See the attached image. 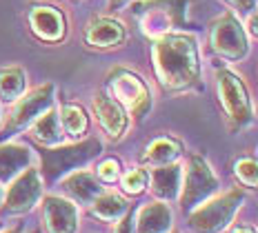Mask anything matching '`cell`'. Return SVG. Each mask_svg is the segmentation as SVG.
<instances>
[{
	"label": "cell",
	"mask_w": 258,
	"mask_h": 233,
	"mask_svg": "<svg viewBox=\"0 0 258 233\" xmlns=\"http://www.w3.org/2000/svg\"><path fill=\"white\" fill-rule=\"evenodd\" d=\"M29 25L34 29V34L42 38V40L56 42L64 36V16L56 7H47V5L31 7Z\"/></svg>",
	"instance_id": "12"
},
{
	"label": "cell",
	"mask_w": 258,
	"mask_h": 233,
	"mask_svg": "<svg viewBox=\"0 0 258 233\" xmlns=\"http://www.w3.org/2000/svg\"><path fill=\"white\" fill-rule=\"evenodd\" d=\"M225 3H227L232 9H236L238 14H249L251 9L256 7L258 0H225Z\"/></svg>",
	"instance_id": "27"
},
{
	"label": "cell",
	"mask_w": 258,
	"mask_h": 233,
	"mask_svg": "<svg viewBox=\"0 0 258 233\" xmlns=\"http://www.w3.org/2000/svg\"><path fill=\"white\" fill-rule=\"evenodd\" d=\"M94 113H96V118H98L100 127L105 129V133L109 135L111 140L122 138L129 120H127V111L122 109L120 102L114 100L111 96L98 94L94 98Z\"/></svg>",
	"instance_id": "11"
},
{
	"label": "cell",
	"mask_w": 258,
	"mask_h": 233,
	"mask_svg": "<svg viewBox=\"0 0 258 233\" xmlns=\"http://www.w3.org/2000/svg\"><path fill=\"white\" fill-rule=\"evenodd\" d=\"M27 75L20 67H3L0 69V100L14 102L25 94Z\"/></svg>",
	"instance_id": "20"
},
{
	"label": "cell",
	"mask_w": 258,
	"mask_h": 233,
	"mask_svg": "<svg viewBox=\"0 0 258 233\" xmlns=\"http://www.w3.org/2000/svg\"><path fill=\"white\" fill-rule=\"evenodd\" d=\"M51 102H53V85H42L38 89L31 91V94H27L25 98L14 107L12 116L7 118V122H5V127H3L0 138L5 140V138H9V135L23 131L31 122H36L42 113L51 107Z\"/></svg>",
	"instance_id": "8"
},
{
	"label": "cell",
	"mask_w": 258,
	"mask_h": 233,
	"mask_svg": "<svg viewBox=\"0 0 258 233\" xmlns=\"http://www.w3.org/2000/svg\"><path fill=\"white\" fill-rule=\"evenodd\" d=\"M138 12H158L167 16L174 25H182L187 20V0H145L138 5Z\"/></svg>",
	"instance_id": "22"
},
{
	"label": "cell",
	"mask_w": 258,
	"mask_h": 233,
	"mask_svg": "<svg viewBox=\"0 0 258 233\" xmlns=\"http://www.w3.org/2000/svg\"><path fill=\"white\" fill-rule=\"evenodd\" d=\"M98 178L103 182H116L120 178V162L118 160H105L98 167Z\"/></svg>",
	"instance_id": "26"
},
{
	"label": "cell",
	"mask_w": 258,
	"mask_h": 233,
	"mask_svg": "<svg viewBox=\"0 0 258 233\" xmlns=\"http://www.w3.org/2000/svg\"><path fill=\"white\" fill-rule=\"evenodd\" d=\"M234 173L245 187H258V160L240 158L234 162Z\"/></svg>",
	"instance_id": "24"
},
{
	"label": "cell",
	"mask_w": 258,
	"mask_h": 233,
	"mask_svg": "<svg viewBox=\"0 0 258 233\" xmlns=\"http://www.w3.org/2000/svg\"><path fill=\"white\" fill-rule=\"evenodd\" d=\"M42 196V180L40 173L31 167L14 178V184L9 187L7 198L3 204V213L5 215H23L27 211L34 209V204Z\"/></svg>",
	"instance_id": "9"
},
{
	"label": "cell",
	"mask_w": 258,
	"mask_h": 233,
	"mask_svg": "<svg viewBox=\"0 0 258 233\" xmlns=\"http://www.w3.org/2000/svg\"><path fill=\"white\" fill-rule=\"evenodd\" d=\"M218 191V178L203 156H191L180 182V207L194 211Z\"/></svg>",
	"instance_id": "5"
},
{
	"label": "cell",
	"mask_w": 258,
	"mask_h": 233,
	"mask_svg": "<svg viewBox=\"0 0 258 233\" xmlns=\"http://www.w3.org/2000/svg\"><path fill=\"white\" fill-rule=\"evenodd\" d=\"M114 233H134V218H132V213H129V211L120 218V222H118V226H116Z\"/></svg>",
	"instance_id": "28"
},
{
	"label": "cell",
	"mask_w": 258,
	"mask_h": 233,
	"mask_svg": "<svg viewBox=\"0 0 258 233\" xmlns=\"http://www.w3.org/2000/svg\"><path fill=\"white\" fill-rule=\"evenodd\" d=\"M109 87H111V98L118 100L122 105V109L134 113L136 118H143L149 107H152L147 85L136 73L118 69V71L111 73Z\"/></svg>",
	"instance_id": "7"
},
{
	"label": "cell",
	"mask_w": 258,
	"mask_h": 233,
	"mask_svg": "<svg viewBox=\"0 0 258 233\" xmlns=\"http://www.w3.org/2000/svg\"><path fill=\"white\" fill-rule=\"evenodd\" d=\"M174 233H178V231H174Z\"/></svg>",
	"instance_id": "34"
},
{
	"label": "cell",
	"mask_w": 258,
	"mask_h": 233,
	"mask_svg": "<svg viewBox=\"0 0 258 233\" xmlns=\"http://www.w3.org/2000/svg\"><path fill=\"white\" fill-rule=\"evenodd\" d=\"M180 156V142H176L174 138H156L143 153V162L152 167H165V165H174Z\"/></svg>",
	"instance_id": "19"
},
{
	"label": "cell",
	"mask_w": 258,
	"mask_h": 233,
	"mask_svg": "<svg viewBox=\"0 0 258 233\" xmlns=\"http://www.w3.org/2000/svg\"><path fill=\"white\" fill-rule=\"evenodd\" d=\"M103 144L100 140L89 138L83 142H76L72 147H58V149H45L40 153L42 158V180L45 184H53L60 178L78 171L80 167L89 165L96 156H100Z\"/></svg>",
	"instance_id": "2"
},
{
	"label": "cell",
	"mask_w": 258,
	"mask_h": 233,
	"mask_svg": "<svg viewBox=\"0 0 258 233\" xmlns=\"http://www.w3.org/2000/svg\"><path fill=\"white\" fill-rule=\"evenodd\" d=\"M127 211H129L127 200H122L120 196H116V193H100V196L94 200V204H91V213H94L96 218L107 220V222L120 220Z\"/></svg>",
	"instance_id": "21"
},
{
	"label": "cell",
	"mask_w": 258,
	"mask_h": 233,
	"mask_svg": "<svg viewBox=\"0 0 258 233\" xmlns=\"http://www.w3.org/2000/svg\"><path fill=\"white\" fill-rule=\"evenodd\" d=\"M152 193L163 202L178 198L180 193V182H182V169L178 165H165V167H154L152 173Z\"/></svg>",
	"instance_id": "15"
},
{
	"label": "cell",
	"mask_w": 258,
	"mask_h": 233,
	"mask_svg": "<svg viewBox=\"0 0 258 233\" xmlns=\"http://www.w3.org/2000/svg\"><path fill=\"white\" fill-rule=\"evenodd\" d=\"M245 202V193L234 189L218 198H209L189 215V226L196 233H220L232 224L234 215Z\"/></svg>",
	"instance_id": "3"
},
{
	"label": "cell",
	"mask_w": 258,
	"mask_h": 233,
	"mask_svg": "<svg viewBox=\"0 0 258 233\" xmlns=\"http://www.w3.org/2000/svg\"><path fill=\"white\" fill-rule=\"evenodd\" d=\"M31 135H34V138L38 140L40 144H45V147H56V144H60L62 138H64L60 116H58V113L49 107V109H47V111L38 118V120L34 122Z\"/></svg>",
	"instance_id": "18"
},
{
	"label": "cell",
	"mask_w": 258,
	"mask_h": 233,
	"mask_svg": "<svg viewBox=\"0 0 258 233\" xmlns=\"http://www.w3.org/2000/svg\"><path fill=\"white\" fill-rule=\"evenodd\" d=\"M171 209L165 202H154L141 209L138 220L134 222V233H169L171 229Z\"/></svg>",
	"instance_id": "16"
},
{
	"label": "cell",
	"mask_w": 258,
	"mask_h": 233,
	"mask_svg": "<svg viewBox=\"0 0 258 233\" xmlns=\"http://www.w3.org/2000/svg\"><path fill=\"white\" fill-rule=\"evenodd\" d=\"M249 27H251V31H254V34L258 36V14H254L249 18Z\"/></svg>",
	"instance_id": "29"
},
{
	"label": "cell",
	"mask_w": 258,
	"mask_h": 233,
	"mask_svg": "<svg viewBox=\"0 0 258 233\" xmlns=\"http://www.w3.org/2000/svg\"><path fill=\"white\" fill-rule=\"evenodd\" d=\"M154 67L167 91H187L201 83L196 38L189 34H165L154 45Z\"/></svg>",
	"instance_id": "1"
},
{
	"label": "cell",
	"mask_w": 258,
	"mask_h": 233,
	"mask_svg": "<svg viewBox=\"0 0 258 233\" xmlns=\"http://www.w3.org/2000/svg\"><path fill=\"white\" fill-rule=\"evenodd\" d=\"M232 233H256V231L251 229V226H243V224H240V226H236Z\"/></svg>",
	"instance_id": "30"
},
{
	"label": "cell",
	"mask_w": 258,
	"mask_h": 233,
	"mask_svg": "<svg viewBox=\"0 0 258 233\" xmlns=\"http://www.w3.org/2000/svg\"><path fill=\"white\" fill-rule=\"evenodd\" d=\"M62 189L69 198L76 204H94V200L105 193V189L100 187V182L96 180V176H91L89 171H74L67 180L62 182Z\"/></svg>",
	"instance_id": "14"
},
{
	"label": "cell",
	"mask_w": 258,
	"mask_h": 233,
	"mask_svg": "<svg viewBox=\"0 0 258 233\" xmlns=\"http://www.w3.org/2000/svg\"><path fill=\"white\" fill-rule=\"evenodd\" d=\"M209 45H212V49L216 51L220 58L232 60V62L243 60L247 56V51H249L243 25L229 12L223 14L220 18H216L212 23V29H209Z\"/></svg>",
	"instance_id": "6"
},
{
	"label": "cell",
	"mask_w": 258,
	"mask_h": 233,
	"mask_svg": "<svg viewBox=\"0 0 258 233\" xmlns=\"http://www.w3.org/2000/svg\"><path fill=\"white\" fill-rule=\"evenodd\" d=\"M42 222L47 233H76L78 209L69 200L49 196L42 202Z\"/></svg>",
	"instance_id": "10"
},
{
	"label": "cell",
	"mask_w": 258,
	"mask_h": 233,
	"mask_svg": "<svg viewBox=\"0 0 258 233\" xmlns=\"http://www.w3.org/2000/svg\"><path fill=\"white\" fill-rule=\"evenodd\" d=\"M3 233H18V229H12V231H3Z\"/></svg>",
	"instance_id": "32"
},
{
	"label": "cell",
	"mask_w": 258,
	"mask_h": 233,
	"mask_svg": "<svg viewBox=\"0 0 258 233\" xmlns=\"http://www.w3.org/2000/svg\"><path fill=\"white\" fill-rule=\"evenodd\" d=\"M60 122L64 135H69V138H80L89 127L87 113L78 105H64L60 109Z\"/></svg>",
	"instance_id": "23"
},
{
	"label": "cell",
	"mask_w": 258,
	"mask_h": 233,
	"mask_svg": "<svg viewBox=\"0 0 258 233\" xmlns=\"http://www.w3.org/2000/svg\"><path fill=\"white\" fill-rule=\"evenodd\" d=\"M31 165V149L25 144H3L0 147V184L12 182Z\"/></svg>",
	"instance_id": "17"
},
{
	"label": "cell",
	"mask_w": 258,
	"mask_h": 233,
	"mask_svg": "<svg viewBox=\"0 0 258 233\" xmlns=\"http://www.w3.org/2000/svg\"><path fill=\"white\" fill-rule=\"evenodd\" d=\"M0 200H3V189H0Z\"/></svg>",
	"instance_id": "33"
},
{
	"label": "cell",
	"mask_w": 258,
	"mask_h": 233,
	"mask_svg": "<svg viewBox=\"0 0 258 233\" xmlns=\"http://www.w3.org/2000/svg\"><path fill=\"white\" fill-rule=\"evenodd\" d=\"M125 36V27L114 18H94L85 29L87 45L98 47V49H111V47L122 45Z\"/></svg>",
	"instance_id": "13"
},
{
	"label": "cell",
	"mask_w": 258,
	"mask_h": 233,
	"mask_svg": "<svg viewBox=\"0 0 258 233\" xmlns=\"http://www.w3.org/2000/svg\"><path fill=\"white\" fill-rule=\"evenodd\" d=\"M125 3H129V0H109V5H111V7H120V5H125Z\"/></svg>",
	"instance_id": "31"
},
{
	"label": "cell",
	"mask_w": 258,
	"mask_h": 233,
	"mask_svg": "<svg viewBox=\"0 0 258 233\" xmlns=\"http://www.w3.org/2000/svg\"><path fill=\"white\" fill-rule=\"evenodd\" d=\"M218 80V98L223 105L225 113L232 131H240L254 118V109H251V100H249V91L243 83L240 75H236L229 69H220L216 73Z\"/></svg>",
	"instance_id": "4"
},
{
	"label": "cell",
	"mask_w": 258,
	"mask_h": 233,
	"mask_svg": "<svg viewBox=\"0 0 258 233\" xmlns=\"http://www.w3.org/2000/svg\"><path fill=\"white\" fill-rule=\"evenodd\" d=\"M147 180H149V173L145 169H132L122 176V189L127 193H132V196H136V193H141L147 187Z\"/></svg>",
	"instance_id": "25"
}]
</instances>
